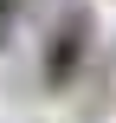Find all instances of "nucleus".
Wrapping results in <instances>:
<instances>
[{
  "label": "nucleus",
  "mask_w": 116,
  "mask_h": 123,
  "mask_svg": "<svg viewBox=\"0 0 116 123\" xmlns=\"http://www.w3.org/2000/svg\"><path fill=\"white\" fill-rule=\"evenodd\" d=\"M84 45H90V19L71 13V19L52 32V45H45V84H71L77 65H84Z\"/></svg>",
  "instance_id": "f257e3e1"
}]
</instances>
